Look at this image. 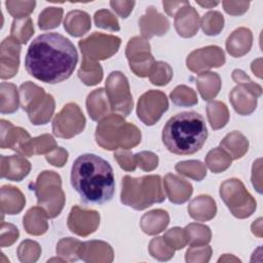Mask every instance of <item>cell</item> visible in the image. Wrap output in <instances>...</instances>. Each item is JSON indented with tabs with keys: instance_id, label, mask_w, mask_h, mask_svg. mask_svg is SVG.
<instances>
[{
	"instance_id": "cell-1",
	"label": "cell",
	"mask_w": 263,
	"mask_h": 263,
	"mask_svg": "<svg viewBox=\"0 0 263 263\" xmlns=\"http://www.w3.org/2000/svg\"><path fill=\"white\" fill-rule=\"evenodd\" d=\"M77 62V50L68 38L59 33H46L30 44L25 67L34 78L55 84L72 75Z\"/></svg>"
},
{
	"instance_id": "cell-2",
	"label": "cell",
	"mask_w": 263,
	"mask_h": 263,
	"mask_svg": "<svg viewBox=\"0 0 263 263\" xmlns=\"http://www.w3.org/2000/svg\"><path fill=\"white\" fill-rule=\"evenodd\" d=\"M71 184L85 203H105L112 199L115 190L110 163L96 154L76 158L71 170Z\"/></svg>"
},
{
	"instance_id": "cell-3",
	"label": "cell",
	"mask_w": 263,
	"mask_h": 263,
	"mask_svg": "<svg viewBox=\"0 0 263 263\" xmlns=\"http://www.w3.org/2000/svg\"><path fill=\"white\" fill-rule=\"evenodd\" d=\"M208 138L203 117L196 112H181L167 120L162 129L166 149L179 155H189L201 149Z\"/></svg>"
},
{
	"instance_id": "cell-4",
	"label": "cell",
	"mask_w": 263,
	"mask_h": 263,
	"mask_svg": "<svg viewBox=\"0 0 263 263\" xmlns=\"http://www.w3.org/2000/svg\"><path fill=\"white\" fill-rule=\"evenodd\" d=\"M97 143L106 150L130 149L141 142V132L119 114H110L100 120L96 130Z\"/></svg>"
},
{
	"instance_id": "cell-5",
	"label": "cell",
	"mask_w": 263,
	"mask_h": 263,
	"mask_svg": "<svg viewBox=\"0 0 263 263\" xmlns=\"http://www.w3.org/2000/svg\"><path fill=\"white\" fill-rule=\"evenodd\" d=\"M121 202L135 210L142 211L154 203L162 202L165 195L161 186V179L157 175L122 179Z\"/></svg>"
},
{
	"instance_id": "cell-6",
	"label": "cell",
	"mask_w": 263,
	"mask_h": 263,
	"mask_svg": "<svg viewBox=\"0 0 263 263\" xmlns=\"http://www.w3.org/2000/svg\"><path fill=\"white\" fill-rule=\"evenodd\" d=\"M20 103L35 125L47 123L54 111V100L42 87L27 81L20 86Z\"/></svg>"
},
{
	"instance_id": "cell-7",
	"label": "cell",
	"mask_w": 263,
	"mask_h": 263,
	"mask_svg": "<svg viewBox=\"0 0 263 263\" xmlns=\"http://www.w3.org/2000/svg\"><path fill=\"white\" fill-rule=\"evenodd\" d=\"M38 205L42 206L49 218H55L65 204L61 177L51 171L42 172L34 185Z\"/></svg>"
},
{
	"instance_id": "cell-8",
	"label": "cell",
	"mask_w": 263,
	"mask_h": 263,
	"mask_svg": "<svg viewBox=\"0 0 263 263\" xmlns=\"http://www.w3.org/2000/svg\"><path fill=\"white\" fill-rule=\"evenodd\" d=\"M220 196L231 214L238 219L250 217L256 210L255 198L240 180L229 179L223 182L220 186Z\"/></svg>"
},
{
	"instance_id": "cell-9",
	"label": "cell",
	"mask_w": 263,
	"mask_h": 263,
	"mask_svg": "<svg viewBox=\"0 0 263 263\" xmlns=\"http://www.w3.org/2000/svg\"><path fill=\"white\" fill-rule=\"evenodd\" d=\"M120 38L95 32L89 37L79 41V47L83 57L82 63L95 64L106 60L117 52L120 46Z\"/></svg>"
},
{
	"instance_id": "cell-10",
	"label": "cell",
	"mask_w": 263,
	"mask_h": 263,
	"mask_svg": "<svg viewBox=\"0 0 263 263\" xmlns=\"http://www.w3.org/2000/svg\"><path fill=\"white\" fill-rule=\"evenodd\" d=\"M106 93L111 110L121 116H127L133 110V98L127 78L119 71L112 72L106 80Z\"/></svg>"
},
{
	"instance_id": "cell-11",
	"label": "cell",
	"mask_w": 263,
	"mask_h": 263,
	"mask_svg": "<svg viewBox=\"0 0 263 263\" xmlns=\"http://www.w3.org/2000/svg\"><path fill=\"white\" fill-rule=\"evenodd\" d=\"M85 126V117L79 106L69 103L55 115L52 121V132L57 137L70 139L80 134Z\"/></svg>"
},
{
	"instance_id": "cell-12",
	"label": "cell",
	"mask_w": 263,
	"mask_h": 263,
	"mask_svg": "<svg viewBox=\"0 0 263 263\" xmlns=\"http://www.w3.org/2000/svg\"><path fill=\"white\" fill-rule=\"evenodd\" d=\"M125 55L129 63L130 70L139 77L150 76L155 61L150 53V45L143 37L132 38L125 49Z\"/></svg>"
},
{
	"instance_id": "cell-13",
	"label": "cell",
	"mask_w": 263,
	"mask_h": 263,
	"mask_svg": "<svg viewBox=\"0 0 263 263\" xmlns=\"http://www.w3.org/2000/svg\"><path fill=\"white\" fill-rule=\"evenodd\" d=\"M168 102L166 96L159 90H148L141 96L138 102L137 114L146 125H153L167 110Z\"/></svg>"
},
{
	"instance_id": "cell-14",
	"label": "cell",
	"mask_w": 263,
	"mask_h": 263,
	"mask_svg": "<svg viewBox=\"0 0 263 263\" xmlns=\"http://www.w3.org/2000/svg\"><path fill=\"white\" fill-rule=\"evenodd\" d=\"M186 63L189 70L199 74L212 68L221 67L225 63V54L220 47L211 45L192 51Z\"/></svg>"
},
{
	"instance_id": "cell-15",
	"label": "cell",
	"mask_w": 263,
	"mask_h": 263,
	"mask_svg": "<svg viewBox=\"0 0 263 263\" xmlns=\"http://www.w3.org/2000/svg\"><path fill=\"white\" fill-rule=\"evenodd\" d=\"M100 224V215L92 210H83L78 205L72 208L68 217L69 229L80 236L95 232Z\"/></svg>"
},
{
	"instance_id": "cell-16",
	"label": "cell",
	"mask_w": 263,
	"mask_h": 263,
	"mask_svg": "<svg viewBox=\"0 0 263 263\" xmlns=\"http://www.w3.org/2000/svg\"><path fill=\"white\" fill-rule=\"evenodd\" d=\"M21 43L11 36L5 38L1 43L0 49V77L9 79L18 70Z\"/></svg>"
},
{
	"instance_id": "cell-17",
	"label": "cell",
	"mask_w": 263,
	"mask_h": 263,
	"mask_svg": "<svg viewBox=\"0 0 263 263\" xmlns=\"http://www.w3.org/2000/svg\"><path fill=\"white\" fill-rule=\"evenodd\" d=\"M141 33L145 39H150L153 36H162L170 29L167 18L159 13L153 6H149L146 12L139 21Z\"/></svg>"
},
{
	"instance_id": "cell-18",
	"label": "cell",
	"mask_w": 263,
	"mask_h": 263,
	"mask_svg": "<svg viewBox=\"0 0 263 263\" xmlns=\"http://www.w3.org/2000/svg\"><path fill=\"white\" fill-rule=\"evenodd\" d=\"M1 143L2 149L8 148L22 155L25 145L31 139L30 135L22 127H16L11 122L1 119Z\"/></svg>"
},
{
	"instance_id": "cell-19",
	"label": "cell",
	"mask_w": 263,
	"mask_h": 263,
	"mask_svg": "<svg viewBox=\"0 0 263 263\" xmlns=\"http://www.w3.org/2000/svg\"><path fill=\"white\" fill-rule=\"evenodd\" d=\"M175 28L184 38L194 36L199 28L200 21L197 11L189 4H185L175 14Z\"/></svg>"
},
{
	"instance_id": "cell-20",
	"label": "cell",
	"mask_w": 263,
	"mask_h": 263,
	"mask_svg": "<svg viewBox=\"0 0 263 263\" xmlns=\"http://www.w3.org/2000/svg\"><path fill=\"white\" fill-rule=\"evenodd\" d=\"M1 178L20 182L30 173L31 163L23 156L1 155Z\"/></svg>"
},
{
	"instance_id": "cell-21",
	"label": "cell",
	"mask_w": 263,
	"mask_h": 263,
	"mask_svg": "<svg viewBox=\"0 0 263 263\" xmlns=\"http://www.w3.org/2000/svg\"><path fill=\"white\" fill-rule=\"evenodd\" d=\"M79 258L85 262H111L113 260V250L104 241L90 240L81 242Z\"/></svg>"
},
{
	"instance_id": "cell-22",
	"label": "cell",
	"mask_w": 263,
	"mask_h": 263,
	"mask_svg": "<svg viewBox=\"0 0 263 263\" xmlns=\"http://www.w3.org/2000/svg\"><path fill=\"white\" fill-rule=\"evenodd\" d=\"M163 183L167 197L174 203H184L192 194V185L179 176L167 174Z\"/></svg>"
},
{
	"instance_id": "cell-23",
	"label": "cell",
	"mask_w": 263,
	"mask_h": 263,
	"mask_svg": "<svg viewBox=\"0 0 263 263\" xmlns=\"http://www.w3.org/2000/svg\"><path fill=\"white\" fill-rule=\"evenodd\" d=\"M252 42V32L247 28H238L227 38L226 49L230 55L240 58L250 51Z\"/></svg>"
},
{
	"instance_id": "cell-24",
	"label": "cell",
	"mask_w": 263,
	"mask_h": 263,
	"mask_svg": "<svg viewBox=\"0 0 263 263\" xmlns=\"http://www.w3.org/2000/svg\"><path fill=\"white\" fill-rule=\"evenodd\" d=\"M188 212L194 220L204 222L215 217L217 212L216 202L209 195H200L190 201Z\"/></svg>"
},
{
	"instance_id": "cell-25",
	"label": "cell",
	"mask_w": 263,
	"mask_h": 263,
	"mask_svg": "<svg viewBox=\"0 0 263 263\" xmlns=\"http://www.w3.org/2000/svg\"><path fill=\"white\" fill-rule=\"evenodd\" d=\"M26 203L25 196L18 190L10 185L2 186L1 188V213L14 215L18 214Z\"/></svg>"
},
{
	"instance_id": "cell-26",
	"label": "cell",
	"mask_w": 263,
	"mask_h": 263,
	"mask_svg": "<svg viewBox=\"0 0 263 263\" xmlns=\"http://www.w3.org/2000/svg\"><path fill=\"white\" fill-rule=\"evenodd\" d=\"M86 108L92 120H101L109 115L110 103L104 88L95 89L86 100Z\"/></svg>"
},
{
	"instance_id": "cell-27",
	"label": "cell",
	"mask_w": 263,
	"mask_h": 263,
	"mask_svg": "<svg viewBox=\"0 0 263 263\" xmlns=\"http://www.w3.org/2000/svg\"><path fill=\"white\" fill-rule=\"evenodd\" d=\"M229 98L232 107L240 115H250L256 109L257 98L240 85L231 90Z\"/></svg>"
},
{
	"instance_id": "cell-28",
	"label": "cell",
	"mask_w": 263,
	"mask_h": 263,
	"mask_svg": "<svg viewBox=\"0 0 263 263\" xmlns=\"http://www.w3.org/2000/svg\"><path fill=\"white\" fill-rule=\"evenodd\" d=\"M48 215L41 206L30 209L24 217V227L29 234L41 235L47 231Z\"/></svg>"
},
{
	"instance_id": "cell-29",
	"label": "cell",
	"mask_w": 263,
	"mask_h": 263,
	"mask_svg": "<svg viewBox=\"0 0 263 263\" xmlns=\"http://www.w3.org/2000/svg\"><path fill=\"white\" fill-rule=\"evenodd\" d=\"M91 27L89 15L82 10L70 11L64 21L65 30L74 37H80L88 32Z\"/></svg>"
},
{
	"instance_id": "cell-30",
	"label": "cell",
	"mask_w": 263,
	"mask_h": 263,
	"mask_svg": "<svg viewBox=\"0 0 263 263\" xmlns=\"http://www.w3.org/2000/svg\"><path fill=\"white\" fill-rule=\"evenodd\" d=\"M168 222L170 217L165 211L153 210L143 215L141 219V228L145 233L154 235L164 230Z\"/></svg>"
},
{
	"instance_id": "cell-31",
	"label": "cell",
	"mask_w": 263,
	"mask_h": 263,
	"mask_svg": "<svg viewBox=\"0 0 263 263\" xmlns=\"http://www.w3.org/2000/svg\"><path fill=\"white\" fill-rule=\"evenodd\" d=\"M221 148L226 151L232 159L241 158L248 151L249 141L239 132H232L228 134L220 143Z\"/></svg>"
},
{
	"instance_id": "cell-32",
	"label": "cell",
	"mask_w": 263,
	"mask_h": 263,
	"mask_svg": "<svg viewBox=\"0 0 263 263\" xmlns=\"http://www.w3.org/2000/svg\"><path fill=\"white\" fill-rule=\"evenodd\" d=\"M196 86L201 98L204 101H210L218 95L221 88L220 76L213 72L199 73L196 79Z\"/></svg>"
},
{
	"instance_id": "cell-33",
	"label": "cell",
	"mask_w": 263,
	"mask_h": 263,
	"mask_svg": "<svg viewBox=\"0 0 263 263\" xmlns=\"http://www.w3.org/2000/svg\"><path fill=\"white\" fill-rule=\"evenodd\" d=\"M57 148V143L54 139L48 135H42L37 138H31L25 145L22 156H32L37 154H47Z\"/></svg>"
},
{
	"instance_id": "cell-34",
	"label": "cell",
	"mask_w": 263,
	"mask_h": 263,
	"mask_svg": "<svg viewBox=\"0 0 263 263\" xmlns=\"http://www.w3.org/2000/svg\"><path fill=\"white\" fill-rule=\"evenodd\" d=\"M1 105L0 111L2 114L13 113L17 110L20 104V96L16 86L12 83L2 82L0 85Z\"/></svg>"
},
{
	"instance_id": "cell-35",
	"label": "cell",
	"mask_w": 263,
	"mask_h": 263,
	"mask_svg": "<svg viewBox=\"0 0 263 263\" xmlns=\"http://www.w3.org/2000/svg\"><path fill=\"white\" fill-rule=\"evenodd\" d=\"M208 119L213 129H219L226 125L229 119V112L226 105L219 101H214L206 106Z\"/></svg>"
},
{
	"instance_id": "cell-36",
	"label": "cell",
	"mask_w": 263,
	"mask_h": 263,
	"mask_svg": "<svg viewBox=\"0 0 263 263\" xmlns=\"http://www.w3.org/2000/svg\"><path fill=\"white\" fill-rule=\"evenodd\" d=\"M232 158L221 147L212 149L205 156V164L213 173L226 171L231 164Z\"/></svg>"
},
{
	"instance_id": "cell-37",
	"label": "cell",
	"mask_w": 263,
	"mask_h": 263,
	"mask_svg": "<svg viewBox=\"0 0 263 263\" xmlns=\"http://www.w3.org/2000/svg\"><path fill=\"white\" fill-rule=\"evenodd\" d=\"M185 235L189 246H202L211 240V230L208 226L191 223L185 227Z\"/></svg>"
},
{
	"instance_id": "cell-38",
	"label": "cell",
	"mask_w": 263,
	"mask_h": 263,
	"mask_svg": "<svg viewBox=\"0 0 263 263\" xmlns=\"http://www.w3.org/2000/svg\"><path fill=\"white\" fill-rule=\"evenodd\" d=\"M11 37L21 44H26L34 33V26L31 17L17 18L11 25Z\"/></svg>"
},
{
	"instance_id": "cell-39",
	"label": "cell",
	"mask_w": 263,
	"mask_h": 263,
	"mask_svg": "<svg viewBox=\"0 0 263 263\" xmlns=\"http://www.w3.org/2000/svg\"><path fill=\"white\" fill-rule=\"evenodd\" d=\"M175 168L178 173L196 181H201L206 175L204 164L198 160H187L178 162Z\"/></svg>"
},
{
	"instance_id": "cell-40",
	"label": "cell",
	"mask_w": 263,
	"mask_h": 263,
	"mask_svg": "<svg viewBox=\"0 0 263 263\" xmlns=\"http://www.w3.org/2000/svg\"><path fill=\"white\" fill-rule=\"evenodd\" d=\"M171 99L175 105L181 107H191L198 102L195 91L186 85L177 86L171 92Z\"/></svg>"
},
{
	"instance_id": "cell-41",
	"label": "cell",
	"mask_w": 263,
	"mask_h": 263,
	"mask_svg": "<svg viewBox=\"0 0 263 263\" xmlns=\"http://www.w3.org/2000/svg\"><path fill=\"white\" fill-rule=\"evenodd\" d=\"M200 25L204 34L218 35L224 27V17L219 11H209L203 15Z\"/></svg>"
},
{
	"instance_id": "cell-42",
	"label": "cell",
	"mask_w": 263,
	"mask_h": 263,
	"mask_svg": "<svg viewBox=\"0 0 263 263\" xmlns=\"http://www.w3.org/2000/svg\"><path fill=\"white\" fill-rule=\"evenodd\" d=\"M78 77L86 85H96L103 78V69L99 63H81V67L78 71Z\"/></svg>"
},
{
	"instance_id": "cell-43",
	"label": "cell",
	"mask_w": 263,
	"mask_h": 263,
	"mask_svg": "<svg viewBox=\"0 0 263 263\" xmlns=\"http://www.w3.org/2000/svg\"><path fill=\"white\" fill-rule=\"evenodd\" d=\"M81 241L68 237L63 238L59 241L57 246V253L59 256L63 257L67 261H76L79 258V249Z\"/></svg>"
},
{
	"instance_id": "cell-44",
	"label": "cell",
	"mask_w": 263,
	"mask_h": 263,
	"mask_svg": "<svg viewBox=\"0 0 263 263\" xmlns=\"http://www.w3.org/2000/svg\"><path fill=\"white\" fill-rule=\"evenodd\" d=\"M63 17V9L61 7H46L39 15L38 25L41 30H49L57 28Z\"/></svg>"
},
{
	"instance_id": "cell-45",
	"label": "cell",
	"mask_w": 263,
	"mask_h": 263,
	"mask_svg": "<svg viewBox=\"0 0 263 263\" xmlns=\"http://www.w3.org/2000/svg\"><path fill=\"white\" fill-rule=\"evenodd\" d=\"M174 251L175 250L167 245L163 237H155L149 245L150 255L160 261L170 260L174 256Z\"/></svg>"
},
{
	"instance_id": "cell-46",
	"label": "cell",
	"mask_w": 263,
	"mask_h": 263,
	"mask_svg": "<svg viewBox=\"0 0 263 263\" xmlns=\"http://www.w3.org/2000/svg\"><path fill=\"white\" fill-rule=\"evenodd\" d=\"M173 77V70L171 66L164 62H155L154 68L149 76L150 81L155 85H165Z\"/></svg>"
},
{
	"instance_id": "cell-47",
	"label": "cell",
	"mask_w": 263,
	"mask_h": 263,
	"mask_svg": "<svg viewBox=\"0 0 263 263\" xmlns=\"http://www.w3.org/2000/svg\"><path fill=\"white\" fill-rule=\"evenodd\" d=\"M7 11L15 18L28 17V15L34 10L35 1H6Z\"/></svg>"
},
{
	"instance_id": "cell-48",
	"label": "cell",
	"mask_w": 263,
	"mask_h": 263,
	"mask_svg": "<svg viewBox=\"0 0 263 263\" xmlns=\"http://www.w3.org/2000/svg\"><path fill=\"white\" fill-rule=\"evenodd\" d=\"M40 253V246L36 241L30 239L23 241L17 249L18 259L22 262H35L38 260Z\"/></svg>"
},
{
	"instance_id": "cell-49",
	"label": "cell",
	"mask_w": 263,
	"mask_h": 263,
	"mask_svg": "<svg viewBox=\"0 0 263 263\" xmlns=\"http://www.w3.org/2000/svg\"><path fill=\"white\" fill-rule=\"evenodd\" d=\"M95 24L99 28L107 29L110 31H119L120 30L117 18L111 11H109L107 9H102L95 13Z\"/></svg>"
},
{
	"instance_id": "cell-50",
	"label": "cell",
	"mask_w": 263,
	"mask_h": 263,
	"mask_svg": "<svg viewBox=\"0 0 263 263\" xmlns=\"http://www.w3.org/2000/svg\"><path fill=\"white\" fill-rule=\"evenodd\" d=\"M232 79L240 86H242L243 88H246L247 90H249L252 95H254L256 98L260 97L262 95V87L253 82L250 77L242 71L239 69H235L232 72Z\"/></svg>"
},
{
	"instance_id": "cell-51",
	"label": "cell",
	"mask_w": 263,
	"mask_h": 263,
	"mask_svg": "<svg viewBox=\"0 0 263 263\" xmlns=\"http://www.w3.org/2000/svg\"><path fill=\"white\" fill-rule=\"evenodd\" d=\"M163 239L174 250H181L187 243V239H186V235H185V230L182 229V228H179V227H174V228L170 229L163 235Z\"/></svg>"
},
{
	"instance_id": "cell-52",
	"label": "cell",
	"mask_w": 263,
	"mask_h": 263,
	"mask_svg": "<svg viewBox=\"0 0 263 263\" xmlns=\"http://www.w3.org/2000/svg\"><path fill=\"white\" fill-rule=\"evenodd\" d=\"M212 255V249L209 246H190L186 253L187 262H208Z\"/></svg>"
},
{
	"instance_id": "cell-53",
	"label": "cell",
	"mask_w": 263,
	"mask_h": 263,
	"mask_svg": "<svg viewBox=\"0 0 263 263\" xmlns=\"http://www.w3.org/2000/svg\"><path fill=\"white\" fill-rule=\"evenodd\" d=\"M136 163L145 172L153 171L157 167L158 164V157L156 154L150 151H142L140 153L135 154Z\"/></svg>"
},
{
	"instance_id": "cell-54",
	"label": "cell",
	"mask_w": 263,
	"mask_h": 263,
	"mask_svg": "<svg viewBox=\"0 0 263 263\" xmlns=\"http://www.w3.org/2000/svg\"><path fill=\"white\" fill-rule=\"evenodd\" d=\"M114 158L116 159L120 167L126 172H133L137 167L135 155L132 154V152H129L126 149L117 150L114 153Z\"/></svg>"
},
{
	"instance_id": "cell-55",
	"label": "cell",
	"mask_w": 263,
	"mask_h": 263,
	"mask_svg": "<svg viewBox=\"0 0 263 263\" xmlns=\"http://www.w3.org/2000/svg\"><path fill=\"white\" fill-rule=\"evenodd\" d=\"M18 229L9 223L2 222L1 223V247H9L11 246L18 237Z\"/></svg>"
},
{
	"instance_id": "cell-56",
	"label": "cell",
	"mask_w": 263,
	"mask_h": 263,
	"mask_svg": "<svg viewBox=\"0 0 263 263\" xmlns=\"http://www.w3.org/2000/svg\"><path fill=\"white\" fill-rule=\"evenodd\" d=\"M45 157L50 164L61 167L66 163L68 159V152L62 147H57L55 149L47 153Z\"/></svg>"
},
{
	"instance_id": "cell-57",
	"label": "cell",
	"mask_w": 263,
	"mask_h": 263,
	"mask_svg": "<svg viewBox=\"0 0 263 263\" xmlns=\"http://www.w3.org/2000/svg\"><path fill=\"white\" fill-rule=\"evenodd\" d=\"M222 5L224 10L231 15H239L245 13L250 5L247 1H223Z\"/></svg>"
},
{
	"instance_id": "cell-58",
	"label": "cell",
	"mask_w": 263,
	"mask_h": 263,
	"mask_svg": "<svg viewBox=\"0 0 263 263\" xmlns=\"http://www.w3.org/2000/svg\"><path fill=\"white\" fill-rule=\"evenodd\" d=\"M110 5L113 8V10L120 17L126 18L135 6V1H117V0H115V1H111Z\"/></svg>"
},
{
	"instance_id": "cell-59",
	"label": "cell",
	"mask_w": 263,
	"mask_h": 263,
	"mask_svg": "<svg viewBox=\"0 0 263 263\" xmlns=\"http://www.w3.org/2000/svg\"><path fill=\"white\" fill-rule=\"evenodd\" d=\"M261 158L257 159L253 164L252 170V182L254 187L259 193H262V187H261Z\"/></svg>"
},
{
	"instance_id": "cell-60",
	"label": "cell",
	"mask_w": 263,
	"mask_h": 263,
	"mask_svg": "<svg viewBox=\"0 0 263 263\" xmlns=\"http://www.w3.org/2000/svg\"><path fill=\"white\" fill-rule=\"evenodd\" d=\"M187 3L188 1H163L162 5L170 16H175L177 11Z\"/></svg>"
},
{
	"instance_id": "cell-61",
	"label": "cell",
	"mask_w": 263,
	"mask_h": 263,
	"mask_svg": "<svg viewBox=\"0 0 263 263\" xmlns=\"http://www.w3.org/2000/svg\"><path fill=\"white\" fill-rule=\"evenodd\" d=\"M252 71L259 77L262 78V59L259 58L252 63Z\"/></svg>"
},
{
	"instance_id": "cell-62",
	"label": "cell",
	"mask_w": 263,
	"mask_h": 263,
	"mask_svg": "<svg viewBox=\"0 0 263 263\" xmlns=\"http://www.w3.org/2000/svg\"><path fill=\"white\" fill-rule=\"evenodd\" d=\"M252 231L255 235L261 237L262 236V219L259 218L257 219L253 224H252Z\"/></svg>"
},
{
	"instance_id": "cell-63",
	"label": "cell",
	"mask_w": 263,
	"mask_h": 263,
	"mask_svg": "<svg viewBox=\"0 0 263 263\" xmlns=\"http://www.w3.org/2000/svg\"><path fill=\"white\" fill-rule=\"evenodd\" d=\"M196 3L198 5H200L201 7H203V8H212V7L219 4L218 1H203V2L202 1H196Z\"/></svg>"
}]
</instances>
